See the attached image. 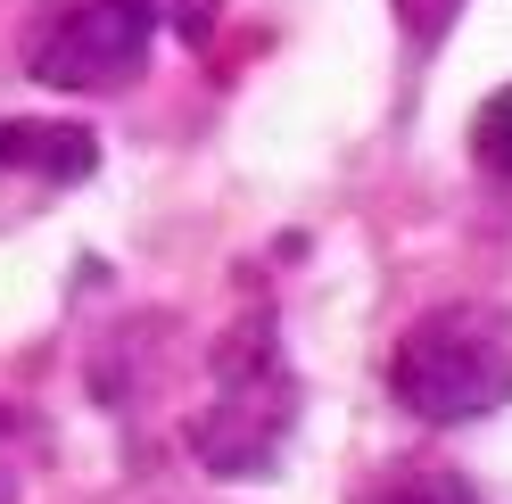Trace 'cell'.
Wrapping results in <instances>:
<instances>
[{"mask_svg":"<svg viewBox=\"0 0 512 504\" xmlns=\"http://www.w3.org/2000/svg\"><path fill=\"white\" fill-rule=\"evenodd\" d=\"M389 389L413 405L422 422H479L512 397V306L488 298H455L413 314L397 356H389Z\"/></svg>","mask_w":512,"mask_h":504,"instance_id":"1","label":"cell"},{"mask_svg":"<svg viewBox=\"0 0 512 504\" xmlns=\"http://www.w3.org/2000/svg\"><path fill=\"white\" fill-rule=\"evenodd\" d=\"M290 422H298V389H290V372H281L273 339H265V314H256V331H232V348L215 356V405L190 422V447L223 480H248V471H265L281 455Z\"/></svg>","mask_w":512,"mask_h":504,"instance_id":"2","label":"cell"},{"mask_svg":"<svg viewBox=\"0 0 512 504\" xmlns=\"http://www.w3.org/2000/svg\"><path fill=\"white\" fill-rule=\"evenodd\" d=\"M149 34H157L149 0H67L25 50V75L50 91H116L141 75Z\"/></svg>","mask_w":512,"mask_h":504,"instance_id":"3","label":"cell"},{"mask_svg":"<svg viewBox=\"0 0 512 504\" xmlns=\"http://www.w3.org/2000/svg\"><path fill=\"white\" fill-rule=\"evenodd\" d=\"M91 157H100V149H91L83 124H0V166H17V174L83 182Z\"/></svg>","mask_w":512,"mask_h":504,"instance_id":"4","label":"cell"},{"mask_svg":"<svg viewBox=\"0 0 512 504\" xmlns=\"http://www.w3.org/2000/svg\"><path fill=\"white\" fill-rule=\"evenodd\" d=\"M372 504H479V496L455 480V471H438V463H405Z\"/></svg>","mask_w":512,"mask_h":504,"instance_id":"5","label":"cell"},{"mask_svg":"<svg viewBox=\"0 0 512 504\" xmlns=\"http://www.w3.org/2000/svg\"><path fill=\"white\" fill-rule=\"evenodd\" d=\"M471 141H479V157H488L496 174H512V91H496V100L479 108V124H471Z\"/></svg>","mask_w":512,"mask_h":504,"instance_id":"6","label":"cell"},{"mask_svg":"<svg viewBox=\"0 0 512 504\" xmlns=\"http://www.w3.org/2000/svg\"><path fill=\"white\" fill-rule=\"evenodd\" d=\"M149 9L166 17L182 42H207V34H215V0H149Z\"/></svg>","mask_w":512,"mask_h":504,"instance_id":"7","label":"cell"},{"mask_svg":"<svg viewBox=\"0 0 512 504\" xmlns=\"http://www.w3.org/2000/svg\"><path fill=\"white\" fill-rule=\"evenodd\" d=\"M0 504H17V480H9V471H0Z\"/></svg>","mask_w":512,"mask_h":504,"instance_id":"8","label":"cell"}]
</instances>
